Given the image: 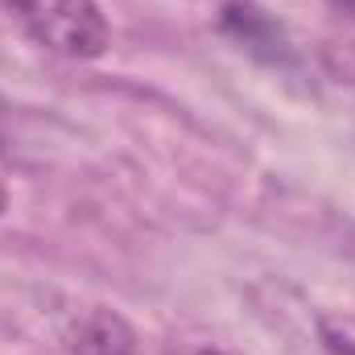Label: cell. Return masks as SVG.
<instances>
[{
  "mask_svg": "<svg viewBox=\"0 0 355 355\" xmlns=\"http://www.w3.org/2000/svg\"><path fill=\"white\" fill-rule=\"evenodd\" d=\"M8 21L42 50L75 62H95L112 46L99 0H0Z\"/></svg>",
  "mask_w": 355,
  "mask_h": 355,
  "instance_id": "obj_1",
  "label": "cell"
},
{
  "mask_svg": "<svg viewBox=\"0 0 355 355\" xmlns=\"http://www.w3.org/2000/svg\"><path fill=\"white\" fill-rule=\"evenodd\" d=\"M62 347L67 355H137V331L116 310L95 306L67 327Z\"/></svg>",
  "mask_w": 355,
  "mask_h": 355,
  "instance_id": "obj_2",
  "label": "cell"
},
{
  "mask_svg": "<svg viewBox=\"0 0 355 355\" xmlns=\"http://www.w3.org/2000/svg\"><path fill=\"white\" fill-rule=\"evenodd\" d=\"M219 25H223V33H232V37H236V42H244L248 50L265 54L268 62H285V58H289L285 33L268 21L257 4L227 0V4H223V12H219Z\"/></svg>",
  "mask_w": 355,
  "mask_h": 355,
  "instance_id": "obj_3",
  "label": "cell"
},
{
  "mask_svg": "<svg viewBox=\"0 0 355 355\" xmlns=\"http://www.w3.org/2000/svg\"><path fill=\"white\" fill-rule=\"evenodd\" d=\"M318 335H322V347H327L331 355H355V335H352V327H339V322L322 318V322H318Z\"/></svg>",
  "mask_w": 355,
  "mask_h": 355,
  "instance_id": "obj_4",
  "label": "cell"
},
{
  "mask_svg": "<svg viewBox=\"0 0 355 355\" xmlns=\"http://www.w3.org/2000/svg\"><path fill=\"white\" fill-rule=\"evenodd\" d=\"M331 4H335V8H343V12H352V17H355V0H331Z\"/></svg>",
  "mask_w": 355,
  "mask_h": 355,
  "instance_id": "obj_5",
  "label": "cell"
},
{
  "mask_svg": "<svg viewBox=\"0 0 355 355\" xmlns=\"http://www.w3.org/2000/svg\"><path fill=\"white\" fill-rule=\"evenodd\" d=\"M4 207H8V190H4V182H0V215H4Z\"/></svg>",
  "mask_w": 355,
  "mask_h": 355,
  "instance_id": "obj_6",
  "label": "cell"
},
{
  "mask_svg": "<svg viewBox=\"0 0 355 355\" xmlns=\"http://www.w3.org/2000/svg\"><path fill=\"white\" fill-rule=\"evenodd\" d=\"M198 355H223V352H211V347H202V352H198Z\"/></svg>",
  "mask_w": 355,
  "mask_h": 355,
  "instance_id": "obj_7",
  "label": "cell"
},
{
  "mask_svg": "<svg viewBox=\"0 0 355 355\" xmlns=\"http://www.w3.org/2000/svg\"><path fill=\"white\" fill-rule=\"evenodd\" d=\"M0 145H4V128H0Z\"/></svg>",
  "mask_w": 355,
  "mask_h": 355,
  "instance_id": "obj_8",
  "label": "cell"
},
{
  "mask_svg": "<svg viewBox=\"0 0 355 355\" xmlns=\"http://www.w3.org/2000/svg\"><path fill=\"white\" fill-rule=\"evenodd\" d=\"M347 75H355V67H347Z\"/></svg>",
  "mask_w": 355,
  "mask_h": 355,
  "instance_id": "obj_9",
  "label": "cell"
}]
</instances>
